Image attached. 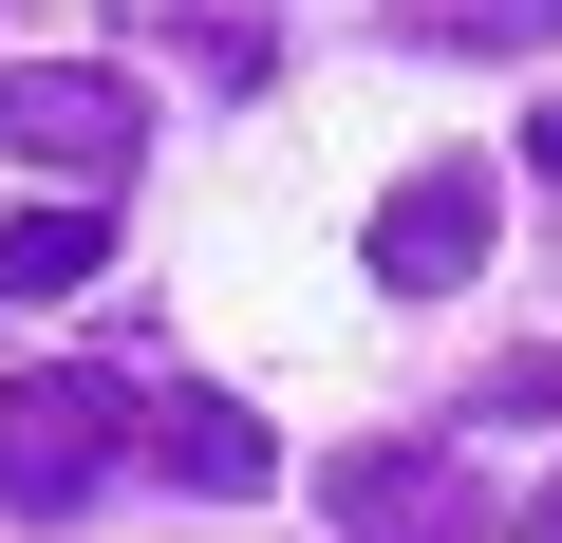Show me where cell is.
Returning <instances> with one entry per match:
<instances>
[{"instance_id":"9","label":"cell","mask_w":562,"mask_h":543,"mask_svg":"<svg viewBox=\"0 0 562 543\" xmlns=\"http://www.w3.org/2000/svg\"><path fill=\"white\" fill-rule=\"evenodd\" d=\"M506 543H562V468H543V487H525V524H506Z\"/></svg>"},{"instance_id":"3","label":"cell","mask_w":562,"mask_h":543,"mask_svg":"<svg viewBox=\"0 0 562 543\" xmlns=\"http://www.w3.org/2000/svg\"><path fill=\"white\" fill-rule=\"evenodd\" d=\"M319 524L338 543H487V487L450 431H357V450H319Z\"/></svg>"},{"instance_id":"7","label":"cell","mask_w":562,"mask_h":543,"mask_svg":"<svg viewBox=\"0 0 562 543\" xmlns=\"http://www.w3.org/2000/svg\"><path fill=\"white\" fill-rule=\"evenodd\" d=\"M394 38H431V57H543L562 0H394Z\"/></svg>"},{"instance_id":"5","label":"cell","mask_w":562,"mask_h":543,"mask_svg":"<svg viewBox=\"0 0 562 543\" xmlns=\"http://www.w3.org/2000/svg\"><path fill=\"white\" fill-rule=\"evenodd\" d=\"M150 468L206 487V506H262V487H281V431H262L244 394H150Z\"/></svg>"},{"instance_id":"8","label":"cell","mask_w":562,"mask_h":543,"mask_svg":"<svg viewBox=\"0 0 562 543\" xmlns=\"http://www.w3.org/2000/svg\"><path fill=\"white\" fill-rule=\"evenodd\" d=\"M469 412H562V357H487V394Z\"/></svg>"},{"instance_id":"10","label":"cell","mask_w":562,"mask_h":543,"mask_svg":"<svg viewBox=\"0 0 562 543\" xmlns=\"http://www.w3.org/2000/svg\"><path fill=\"white\" fill-rule=\"evenodd\" d=\"M525 169H543V188H562V113H525Z\"/></svg>"},{"instance_id":"2","label":"cell","mask_w":562,"mask_h":543,"mask_svg":"<svg viewBox=\"0 0 562 543\" xmlns=\"http://www.w3.org/2000/svg\"><path fill=\"white\" fill-rule=\"evenodd\" d=\"M0 150L57 169V206H94V188H132L150 113H132V76H94V57H0Z\"/></svg>"},{"instance_id":"6","label":"cell","mask_w":562,"mask_h":543,"mask_svg":"<svg viewBox=\"0 0 562 543\" xmlns=\"http://www.w3.org/2000/svg\"><path fill=\"white\" fill-rule=\"evenodd\" d=\"M94 262H113V225H94V206H20V225H0V301H76Z\"/></svg>"},{"instance_id":"1","label":"cell","mask_w":562,"mask_h":543,"mask_svg":"<svg viewBox=\"0 0 562 543\" xmlns=\"http://www.w3.org/2000/svg\"><path fill=\"white\" fill-rule=\"evenodd\" d=\"M132 450H150V412H132L113 375H0V506H20V524L94 506Z\"/></svg>"},{"instance_id":"4","label":"cell","mask_w":562,"mask_h":543,"mask_svg":"<svg viewBox=\"0 0 562 543\" xmlns=\"http://www.w3.org/2000/svg\"><path fill=\"white\" fill-rule=\"evenodd\" d=\"M487 244H506V188H487L469 150H431V169H394V188H375V282H394V301H450Z\"/></svg>"}]
</instances>
